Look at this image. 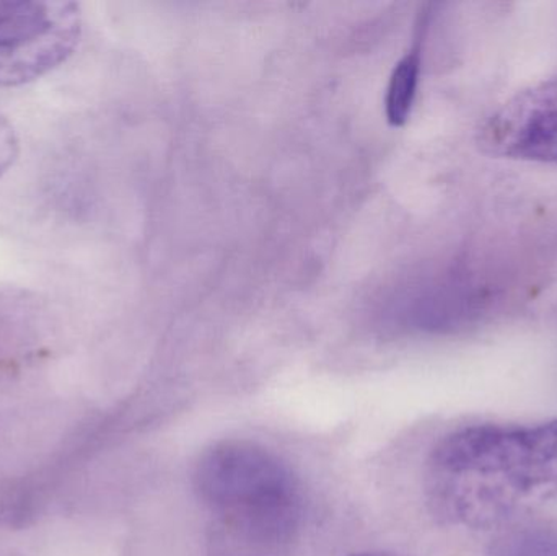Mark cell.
Instances as JSON below:
<instances>
[{
	"instance_id": "3957f363",
	"label": "cell",
	"mask_w": 557,
	"mask_h": 556,
	"mask_svg": "<svg viewBox=\"0 0 557 556\" xmlns=\"http://www.w3.org/2000/svg\"><path fill=\"white\" fill-rule=\"evenodd\" d=\"M81 36L77 3L0 0V87L54 71L74 54Z\"/></svg>"
},
{
	"instance_id": "5b68a950",
	"label": "cell",
	"mask_w": 557,
	"mask_h": 556,
	"mask_svg": "<svg viewBox=\"0 0 557 556\" xmlns=\"http://www.w3.org/2000/svg\"><path fill=\"white\" fill-rule=\"evenodd\" d=\"M421 75V45L418 41L399 59L389 75L385 97V116L392 126H403L411 116Z\"/></svg>"
},
{
	"instance_id": "277c9868",
	"label": "cell",
	"mask_w": 557,
	"mask_h": 556,
	"mask_svg": "<svg viewBox=\"0 0 557 556\" xmlns=\"http://www.w3.org/2000/svg\"><path fill=\"white\" fill-rule=\"evenodd\" d=\"M480 146L494 157L557 163V77L519 91L491 114Z\"/></svg>"
},
{
	"instance_id": "6da1fadb",
	"label": "cell",
	"mask_w": 557,
	"mask_h": 556,
	"mask_svg": "<svg viewBox=\"0 0 557 556\" xmlns=\"http://www.w3.org/2000/svg\"><path fill=\"white\" fill-rule=\"evenodd\" d=\"M424 493L438 521L470 531L507 528L557 502V420L451 431L429 454Z\"/></svg>"
},
{
	"instance_id": "ba28073f",
	"label": "cell",
	"mask_w": 557,
	"mask_h": 556,
	"mask_svg": "<svg viewBox=\"0 0 557 556\" xmlns=\"http://www.w3.org/2000/svg\"><path fill=\"white\" fill-rule=\"evenodd\" d=\"M352 556H399L393 554H383V552H367V554H357Z\"/></svg>"
},
{
	"instance_id": "8992f818",
	"label": "cell",
	"mask_w": 557,
	"mask_h": 556,
	"mask_svg": "<svg viewBox=\"0 0 557 556\" xmlns=\"http://www.w3.org/2000/svg\"><path fill=\"white\" fill-rule=\"evenodd\" d=\"M490 556H557V528H519L499 539Z\"/></svg>"
},
{
	"instance_id": "7a4b0ae2",
	"label": "cell",
	"mask_w": 557,
	"mask_h": 556,
	"mask_svg": "<svg viewBox=\"0 0 557 556\" xmlns=\"http://www.w3.org/2000/svg\"><path fill=\"white\" fill-rule=\"evenodd\" d=\"M193 482L212 516L250 541L284 544L304 521L300 480L261 444L245 440L212 444L196 462Z\"/></svg>"
},
{
	"instance_id": "52a82bcc",
	"label": "cell",
	"mask_w": 557,
	"mask_h": 556,
	"mask_svg": "<svg viewBox=\"0 0 557 556\" xmlns=\"http://www.w3.org/2000/svg\"><path fill=\"white\" fill-rule=\"evenodd\" d=\"M20 156V140L12 123L0 113V180L15 165Z\"/></svg>"
}]
</instances>
